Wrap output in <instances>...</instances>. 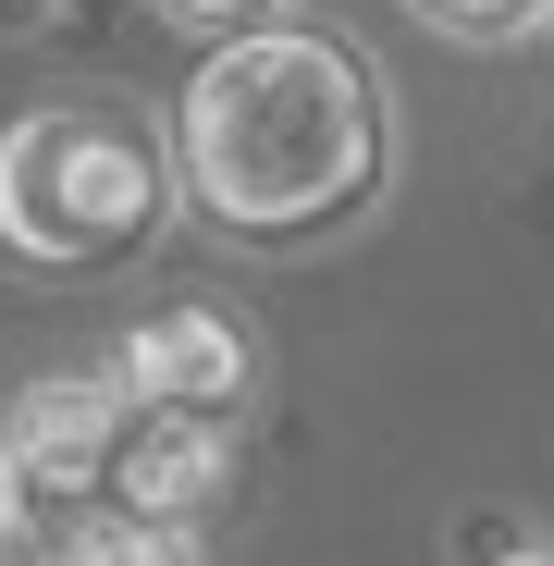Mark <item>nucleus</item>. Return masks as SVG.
Returning <instances> with one entry per match:
<instances>
[{
  "label": "nucleus",
  "instance_id": "2",
  "mask_svg": "<svg viewBox=\"0 0 554 566\" xmlns=\"http://www.w3.org/2000/svg\"><path fill=\"white\" fill-rule=\"evenodd\" d=\"M185 210L173 136L136 99H38L0 124V259L38 283H100L136 271Z\"/></svg>",
  "mask_w": 554,
  "mask_h": 566
},
{
  "label": "nucleus",
  "instance_id": "9",
  "mask_svg": "<svg viewBox=\"0 0 554 566\" xmlns=\"http://www.w3.org/2000/svg\"><path fill=\"white\" fill-rule=\"evenodd\" d=\"M0 566H62V530H38V517H13V530H0Z\"/></svg>",
  "mask_w": 554,
  "mask_h": 566
},
{
  "label": "nucleus",
  "instance_id": "3",
  "mask_svg": "<svg viewBox=\"0 0 554 566\" xmlns=\"http://www.w3.org/2000/svg\"><path fill=\"white\" fill-rule=\"evenodd\" d=\"M112 369H124V395L136 407H185V419H259V395H271V345L247 333V308H210V296H185V308H160V321H136L124 345H112Z\"/></svg>",
  "mask_w": 554,
  "mask_h": 566
},
{
  "label": "nucleus",
  "instance_id": "5",
  "mask_svg": "<svg viewBox=\"0 0 554 566\" xmlns=\"http://www.w3.org/2000/svg\"><path fill=\"white\" fill-rule=\"evenodd\" d=\"M234 455H247V431L234 419H185V407H136L124 419V443H112V505H136V517H185L198 530L222 493H234Z\"/></svg>",
  "mask_w": 554,
  "mask_h": 566
},
{
  "label": "nucleus",
  "instance_id": "6",
  "mask_svg": "<svg viewBox=\"0 0 554 566\" xmlns=\"http://www.w3.org/2000/svg\"><path fill=\"white\" fill-rule=\"evenodd\" d=\"M62 566H210V554H198V530H185V517H136V505H112V517L62 530Z\"/></svg>",
  "mask_w": 554,
  "mask_h": 566
},
{
  "label": "nucleus",
  "instance_id": "7",
  "mask_svg": "<svg viewBox=\"0 0 554 566\" xmlns=\"http://www.w3.org/2000/svg\"><path fill=\"white\" fill-rule=\"evenodd\" d=\"M407 13L443 50H530V38H554V0H407Z\"/></svg>",
  "mask_w": 554,
  "mask_h": 566
},
{
  "label": "nucleus",
  "instance_id": "11",
  "mask_svg": "<svg viewBox=\"0 0 554 566\" xmlns=\"http://www.w3.org/2000/svg\"><path fill=\"white\" fill-rule=\"evenodd\" d=\"M25 517V481H13V455H0V530H13Z\"/></svg>",
  "mask_w": 554,
  "mask_h": 566
},
{
  "label": "nucleus",
  "instance_id": "1",
  "mask_svg": "<svg viewBox=\"0 0 554 566\" xmlns=\"http://www.w3.org/2000/svg\"><path fill=\"white\" fill-rule=\"evenodd\" d=\"M173 185L222 247H321L395 185V86L333 25H234L173 99Z\"/></svg>",
  "mask_w": 554,
  "mask_h": 566
},
{
  "label": "nucleus",
  "instance_id": "10",
  "mask_svg": "<svg viewBox=\"0 0 554 566\" xmlns=\"http://www.w3.org/2000/svg\"><path fill=\"white\" fill-rule=\"evenodd\" d=\"M481 566H554V542H505V554H481Z\"/></svg>",
  "mask_w": 554,
  "mask_h": 566
},
{
  "label": "nucleus",
  "instance_id": "4",
  "mask_svg": "<svg viewBox=\"0 0 554 566\" xmlns=\"http://www.w3.org/2000/svg\"><path fill=\"white\" fill-rule=\"evenodd\" d=\"M124 419H136V395H124L112 357H100V369H50V382H25L13 419H0V455H13L25 505H38V493H100Z\"/></svg>",
  "mask_w": 554,
  "mask_h": 566
},
{
  "label": "nucleus",
  "instance_id": "8",
  "mask_svg": "<svg viewBox=\"0 0 554 566\" xmlns=\"http://www.w3.org/2000/svg\"><path fill=\"white\" fill-rule=\"evenodd\" d=\"M160 25H185V38H234V25H271V13H296V0H148Z\"/></svg>",
  "mask_w": 554,
  "mask_h": 566
}]
</instances>
